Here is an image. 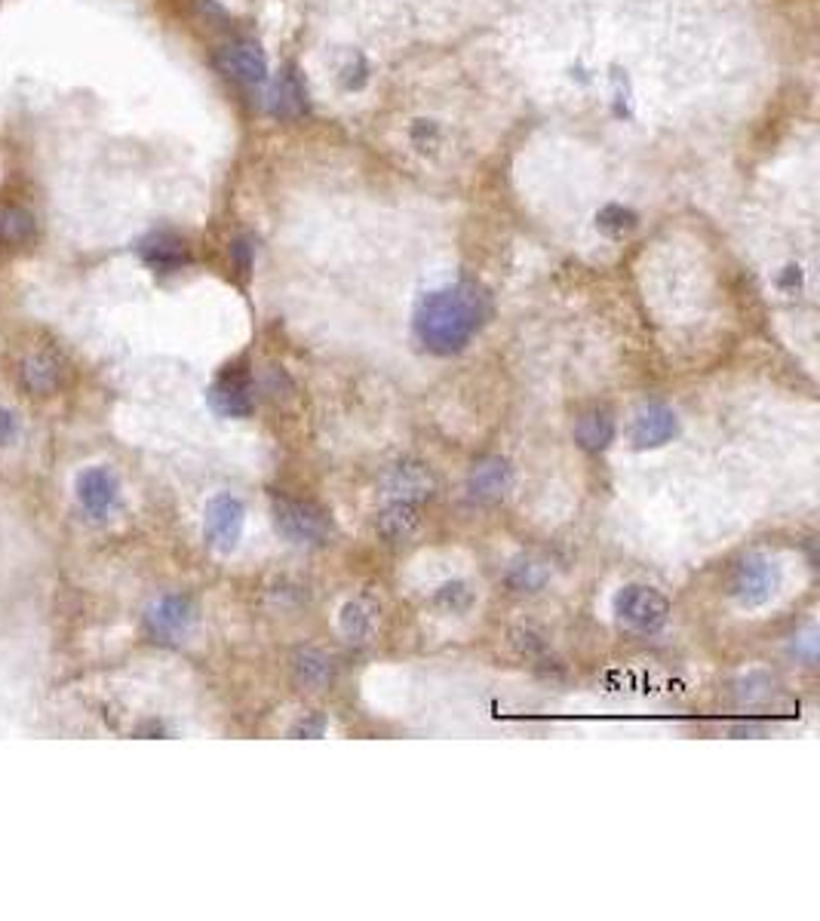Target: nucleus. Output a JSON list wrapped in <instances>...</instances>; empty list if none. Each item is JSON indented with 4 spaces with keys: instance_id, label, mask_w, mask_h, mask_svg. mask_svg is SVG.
<instances>
[{
    "instance_id": "nucleus-1",
    "label": "nucleus",
    "mask_w": 820,
    "mask_h": 921,
    "mask_svg": "<svg viewBox=\"0 0 820 921\" xmlns=\"http://www.w3.org/2000/svg\"><path fill=\"white\" fill-rule=\"evenodd\" d=\"M489 317V302L474 283H455L425 295L415 307V335L430 354H459Z\"/></svg>"
},
{
    "instance_id": "nucleus-2",
    "label": "nucleus",
    "mask_w": 820,
    "mask_h": 921,
    "mask_svg": "<svg viewBox=\"0 0 820 921\" xmlns=\"http://www.w3.org/2000/svg\"><path fill=\"white\" fill-rule=\"evenodd\" d=\"M615 614L618 621L637 633H657L670 617V602L655 587L645 583H627L615 593Z\"/></svg>"
},
{
    "instance_id": "nucleus-3",
    "label": "nucleus",
    "mask_w": 820,
    "mask_h": 921,
    "mask_svg": "<svg viewBox=\"0 0 820 921\" xmlns=\"http://www.w3.org/2000/svg\"><path fill=\"white\" fill-rule=\"evenodd\" d=\"M274 522H277V532L298 547H320V544H326L329 532H332L326 513L308 501H280L274 507Z\"/></svg>"
},
{
    "instance_id": "nucleus-4",
    "label": "nucleus",
    "mask_w": 820,
    "mask_h": 921,
    "mask_svg": "<svg viewBox=\"0 0 820 921\" xmlns=\"http://www.w3.org/2000/svg\"><path fill=\"white\" fill-rule=\"evenodd\" d=\"M243 522H247L243 504L237 501L234 495H215L213 501L206 504V513H203V534H206L210 547L218 550V553H230L240 544Z\"/></svg>"
},
{
    "instance_id": "nucleus-5",
    "label": "nucleus",
    "mask_w": 820,
    "mask_h": 921,
    "mask_svg": "<svg viewBox=\"0 0 820 921\" xmlns=\"http://www.w3.org/2000/svg\"><path fill=\"white\" fill-rule=\"evenodd\" d=\"M777 568L771 566L769 559L762 556H750L744 559L738 568H735V578H732V597L738 599L744 609H759L765 605L774 590H777Z\"/></svg>"
},
{
    "instance_id": "nucleus-6",
    "label": "nucleus",
    "mask_w": 820,
    "mask_h": 921,
    "mask_svg": "<svg viewBox=\"0 0 820 921\" xmlns=\"http://www.w3.org/2000/svg\"><path fill=\"white\" fill-rule=\"evenodd\" d=\"M210 405L225 418H247L249 412L255 409V390H252V378H249L247 369L228 366L225 373L218 375L215 385L210 388Z\"/></svg>"
},
{
    "instance_id": "nucleus-7",
    "label": "nucleus",
    "mask_w": 820,
    "mask_h": 921,
    "mask_svg": "<svg viewBox=\"0 0 820 921\" xmlns=\"http://www.w3.org/2000/svg\"><path fill=\"white\" fill-rule=\"evenodd\" d=\"M198 621V609L188 597H164L157 599L145 614L151 636H157L161 642H176L181 636H188Z\"/></svg>"
},
{
    "instance_id": "nucleus-8",
    "label": "nucleus",
    "mask_w": 820,
    "mask_h": 921,
    "mask_svg": "<svg viewBox=\"0 0 820 921\" xmlns=\"http://www.w3.org/2000/svg\"><path fill=\"white\" fill-rule=\"evenodd\" d=\"M676 434H679L676 412L664 403H645L640 412L633 415V424H630V442H633V449H640V452L667 446Z\"/></svg>"
},
{
    "instance_id": "nucleus-9",
    "label": "nucleus",
    "mask_w": 820,
    "mask_h": 921,
    "mask_svg": "<svg viewBox=\"0 0 820 921\" xmlns=\"http://www.w3.org/2000/svg\"><path fill=\"white\" fill-rule=\"evenodd\" d=\"M78 501L90 517H108L117 504V480L111 470L86 468L78 473Z\"/></svg>"
},
{
    "instance_id": "nucleus-10",
    "label": "nucleus",
    "mask_w": 820,
    "mask_h": 921,
    "mask_svg": "<svg viewBox=\"0 0 820 921\" xmlns=\"http://www.w3.org/2000/svg\"><path fill=\"white\" fill-rule=\"evenodd\" d=\"M218 66L230 81L247 83V86H262L264 78H268L262 49L255 44H230L218 52Z\"/></svg>"
},
{
    "instance_id": "nucleus-11",
    "label": "nucleus",
    "mask_w": 820,
    "mask_h": 921,
    "mask_svg": "<svg viewBox=\"0 0 820 921\" xmlns=\"http://www.w3.org/2000/svg\"><path fill=\"white\" fill-rule=\"evenodd\" d=\"M510 483H513V473H510L508 461H501V458H486V461H479V464L471 470L467 492H471L474 501L495 504L508 495Z\"/></svg>"
},
{
    "instance_id": "nucleus-12",
    "label": "nucleus",
    "mask_w": 820,
    "mask_h": 921,
    "mask_svg": "<svg viewBox=\"0 0 820 921\" xmlns=\"http://www.w3.org/2000/svg\"><path fill=\"white\" fill-rule=\"evenodd\" d=\"M139 252H142L145 264H151L161 274H169V271H176V268H181L188 261L185 240L176 237V234H169V231H157V234L145 237L142 246H139Z\"/></svg>"
},
{
    "instance_id": "nucleus-13",
    "label": "nucleus",
    "mask_w": 820,
    "mask_h": 921,
    "mask_svg": "<svg viewBox=\"0 0 820 921\" xmlns=\"http://www.w3.org/2000/svg\"><path fill=\"white\" fill-rule=\"evenodd\" d=\"M22 385L32 390L34 397H50L62 385V366L52 354H32L22 359Z\"/></svg>"
},
{
    "instance_id": "nucleus-14",
    "label": "nucleus",
    "mask_w": 820,
    "mask_h": 921,
    "mask_svg": "<svg viewBox=\"0 0 820 921\" xmlns=\"http://www.w3.org/2000/svg\"><path fill=\"white\" fill-rule=\"evenodd\" d=\"M388 492L394 501H421L433 492V476L421 464H400L388 476Z\"/></svg>"
},
{
    "instance_id": "nucleus-15",
    "label": "nucleus",
    "mask_w": 820,
    "mask_h": 921,
    "mask_svg": "<svg viewBox=\"0 0 820 921\" xmlns=\"http://www.w3.org/2000/svg\"><path fill=\"white\" fill-rule=\"evenodd\" d=\"M338 627H342L345 639H350V642H366L372 636V630H376V609L369 602H363V599H350L342 609Z\"/></svg>"
},
{
    "instance_id": "nucleus-16",
    "label": "nucleus",
    "mask_w": 820,
    "mask_h": 921,
    "mask_svg": "<svg viewBox=\"0 0 820 921\" xmlns=\"http://www.w3.org/2000/svg\"><path fill=\"white\" fill-rule=\"evenodd\" d=\"M418 529V507L409 501H394L378 517V532L388 541H403Z\"/></svg>"
},
{
    "instance_id": "nucleus-17",
    "label": "nucleus",
    "mask_w": 820,
    "mask_h": 921,
    "mask_svg": "<svg viewBox=\"0 0 820 921\" xmlns=\"http://www.w3.org/2000/svg\"><path fill=\"white\" fill-rule=\"evenodd\" d=\"M615 437V421L608 418L606 412H591L578 421L574 427V439L581 442V449L587 452H603L608 442Z\"/></svg>"
},
{
    "instance_id": "nucleus-18",
    "label": "nucleus",
    "mask_w": 820,
    "mask_h": 921,
    "mask_svg": "<svg viewBox=\"0 0 820 921\" xmlns=\"http://www.w3.org/2000/svg\"><path fill=\"white\" fill-rule=\"evenodd\" d=\"M37 237V222L28 210L10 206L0 212V240L7 246H28Z\"/></svg>"
},
{
    "instance_id": "nucleus-19",
    "label": "nucleus",
    "mask_w": 820,
    "mask_h": 921,
    "mask_svg": "<svg viewBox=\"0 0 820 921\" xmlns=\"http://www.w3.org/2000/svg\"><path fill=\"white\" fill-rule=\"evenodd\" d=\"M293 670H296L301 685H313V688H320V685H326L332 680V661H329L326 654H320V651H301L296 663H293Z\"/></svg>"
},
{
    "instance_id": "nucleus-20",
    "label": "nucleus",
    "mask_w": 820,
    "mask_h": 921,
    "mask_svg": "<svg viewBox=\"0 0 820 921\" xmlns=\"http://www.w3.org/2000/svg\"><path fill=\"white\" fill-rule=\"evenodd\" d=\"M305 105V93L298 86L296 74L286 71L277 83H274V93H271V111L283 114V117H293V114L301 111Z\"/></svg>"
},
{
    "instance_id": "nucleus-21",
    "label": "nucleus",
    "mask_w": 820,
    "mask_h": 921,
    "mask_svg": "<svg viewBox=\"0 0 820 921\" xmlns=\"http://www.w3.org/2000/svg\"><path fill=\"white\" fill-rule=\"evenodd\" d=\"M19 434V421L10 409H0V446L13 442Z\"/></svg>"
},
{
    "instance_id": "nucleus-22",
    "label": "nucleus",
    "mask_w": 820,
    "mask_h": 921,
    "mask_svg": "<svg viewBox=\"0 0 820 921\" xmlns=\"http://www.w3.org/2000/svg\"><path fill=\"white\" fill-rule=\"evenodd\" d=\"M326 731V719L323 716H313V719H301L296 728H293V734H305V737H320Z\"/></svg>"
}]
</instances>
